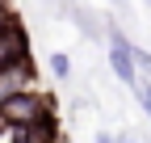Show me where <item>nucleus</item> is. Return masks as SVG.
<instances>
[{"label":"nucleus","instance_id":"1","mask_svg":"<svg viewBox=\"0 0 151 143\" xmlns=\"http://www.w3.org/2000/svg\"><path fill=\"white\" fill-rule=\"evenodd\" d=\"M0 118H4L13 131L34 126V122H42V118H46V101L38 97L34 88H17V93H9L4 101H0Z\"/></svg>","mask_w":151,"mask_h":143},{"label":"nucleus","instance_id":"2","mask_svg":"<svg viewBox=\"0 0 151 143\" xmlns=\"http://www.w3.org/2000/svg\"><path fill=\"white\" fill-rule=\"evenodd\" d=\"M21 63H29V38L17 25V17H4L0 21V76L21 67Z\"/></svg>","mask_w":151,"mask_h":143},{"label":"nucleus","instance_id":"3","mask_svg":"<svg viewBox=\"0 0 151 143\" xmlns=\"http://www.w3.org/2000/svg\"><path fill=\"white\" fill-rule=\"evenodd\" d=\"M109 67L118 72V80H122V84H130V88L139 84V67H134V46H130L126 38H118V34L109 38Z\"/></svg>","mask_w":151,"mask_h":143},{"label":"nucleus","instance_id":"4","mask_svg":"<svg viewBox=\"0 0 151 143\" xmlns=\"http://www.w3.org/2000/svg\"><path fill=\"white\" fill-rule=\"evenodd\" d=\"M134 97H139V105H143V114L151 118V80H139V84H134Z\"/></svg>","mask_w":151,"mask_h":143},{"label":"nucleus","instance_id":"5","mask_svg":"<svg viewBox=\"0 0 151 143\" xmlns=\"http://www.w3.org/2000/svg\"><path fill=\"white\" fill-rule=\"evenodd\" d=\"M134 67L143 72V80H151V55L147 51H134Z\"/></svg>","mask_w":151,"mask_h":143},{"label":"nucleus","instance_id":"6","mask_svg":"<svg viewBox=\"0 0 151 143\" xmlns=\"http://www.w3.org/2000/svg\"><path fill=\"white\" fill-rule=\"evenodd\" d=\"M50 67H55V76H67V55H50Z\"/></svg>","mask_w":151,"mask_h":143},{"label":"nucleus","instance_id":"7","mask_svg":"<svg viewBox=\"0 0 151 143\" xmlns=\"http://www.w3.org/2000/svg\"><path fill=\"white\" fill-rule=\"evenodd\" d=\"M4 17H9V13H4V9H0V21H4Z\"/></svg>","mask_w":151,"mask_h":143}]
</instances>
